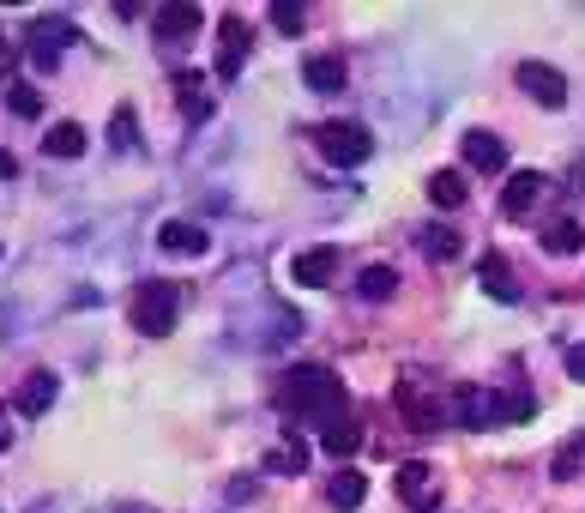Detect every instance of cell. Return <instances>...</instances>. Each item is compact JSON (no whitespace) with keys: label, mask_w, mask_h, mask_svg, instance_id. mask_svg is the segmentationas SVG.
I'll use <instances>...</instances> for the list:
<instances>
[{"label":"cell","mask_w":585,"mask_h":513,"mask_svg":"<svg viewBox=\"0 0 585 513\" xmlns=\"http://www.w3.org/2000/svg\"><path fill=\"white\" fill-rule=\"evenodd\" d=\"M278 411H284L290 423H314V429H326V423H339L344 411H351V399H344V381L332 369H290L284 387H278Z\"/></svg>","instance_id":"cell-1"},{"label":"cell","mask_w":585,"mask_h":513,"mask_svg":"<svg viewBox=\"0 0 585 513\" xmlns=\"http://www.w3.org/2000/svg\"><path fill=\"white\" fill-rule=\"evenodd\" d=\"M314 145L326 151L332 170H356V163H368V151H375V133H368L363 121H320V127H314Z\"/></svg>","instance_id":"cell-2"},{"label":"cell","mask_w":585,"mask_h":513,"mask_svg":"<svg viewBox=\"0 0 585 513\" xmlns=\"http://www.w3.org/2000/svg\"><path fill=\"white\" fill-rule=\"evenodd\" d=\"M175 308H182V303H175V290H170V284H157V278H151V284H139V290H133L127 315H133V327H139L145 339H163V332H175Z\"/></svg>","instance_id":"cell-3"},{"label":"cell","mask_w":585,"mask_h":513,"mask_svg":"<svg viewBox=\"0 0 585 513\" xmlns=\"http://www.w3.org/2000/svg\"><path fill=\"white\" fill-rule=\"evenodd\" d=\"M447 411H453V417L465 423V429H489V423L501 417L508 405H501V393H489V387H459ZM508 417H513V411H508Z\"/></svg>","instance_id":"cell-4"},{"label":"cell","mask_w":585,"mask_h":513,"mask_svg":"<svg viewBox=\"0 0 585 513\" xmlns=\"http://www.w3.org/2000/svg\"><path fill=\"white\" fill-rule=\"evenodd\" d=\"M544 170H508V182H501V218H525V211L544 199Z\"/></svg>","instance_id":"cell-5"},{"label":"cell","mask_w":585,"mask_h":513,"mask_svg":"<svg viewBox=\"0 0 585 513\" xmlns=\"http://www.w3.org/2000/svg\"><path fill=\"white\" fill-rule=\"evenodd\" d=\"M520 91L532 97V103H544V109H561V103H568V80H561L556 66H544V61H525L520 66Z\"/></svg>","instance_id":"cell-6"},{"label":"cell","mask_w":585,"mask_h":513,"mask_svg":"<svg viewBox=\"0 0 585 513\" xmlns=\"http://www.w3.org/2000/svg\"><path fill=\"white\" fill-rule=\"evenodd\" d=\"M459 151H465L471 170H489V175L508 170V139H501V133H489V127H471L465 139H459Z\"/></svg>","instance_id":"cell-7"},{"label":"cell","mask_w":585,"mask_h":513,"mask_svg":"<svg viewBox=\"0 0 585 513\" xmlns=\"http://www.w3.org/2000/svg\"><path fill=\"white\" fill-rule=\"evenodd\" d=\"M247 42H254V30H247V19H223L218 25V73L223 80H235L242 73V61H247Z\"/></svg>","instance_id":"cell-8"},{"label":"cell","mask_w":585,"mask_h":513,"mask_svg":"<svg viewBox=\"0 0 585 513\" xmlns=\"http://www.w3.org/2000/svg\"><path fill=\"white\" fill-rule=\"evenodd\" d=\"M157 248L163 254H206L211 236H206V224H194V218H170V224H157Z\"/></svg>","instance_id":"cell-9"},{"label":"cell","mask_w":585,"mask_h":513,"mask_svg":"<svg viewBox=\"0 0 585 513\" xmlns=\"http://www.w3.org/2000/svg\"><path fill=\"white\" fill-rule=\"evenodd\" d=\"M199 25H206V13H199V7H187V0H175V7H163V13H157V42H194Z\"/></svg>","instance_id":"cell-10"},{"label":"cell","mask_w":585,"mask_h":513,"mask_svg":"<svg viewBox=\"0 0 585 513\" xmlns=\"http://www.w3.org/2000/svg\"><path fill=\"white\" fill-rule=\"evenodd\" d=\"M392 489H399V501H404V508H416V513L435 508V477H429V465H423V460L404 465V472L392 477Z\"/></svg>","instance_id":"cell-11"},{"label":"cell","mask_w":585,"mask_h":513,"mask_svg":"<svg viewBox=\"0 0 585 513\" xmlns=\"http://www.w3.org/2000/svg\"><path fill=\"white\" fill-rule=\"evenodd\" d=\"M61 42H73V25H66L61 13L37 19V25H31V61H37V66H54V49H61Z\"/></svg>","instance_id":"cell-12"},{"label":"cell","mask_w":585,"mask_h":513,"mask_svg":"<svg viewBox=\"0 0 585 513\" xmlns=\"http://www.w3.org/2000/svg\"><path fill=\"white\" fill-rule=\"evenodd\" d=\"M290 272H296V284H308V290L332 284V272H339V248H302L296 260H290Z\"/></svg>","instance_id":"cell-13"},{"label":"cell","mask_w":585,"mask_h":513,"mask_svg":"<svg viewBox=\"0 0 585 513\" xmlns=\"http://www.w3.org/2000/svg\"><path fill=\"white\" fill-rule=\"evenodd\" d=\"M320 448L332 453V460H351V453L363 448V417H356V411H344L339 423H326V429H320Z\"/></svg>","instance_id":"cell-14"},{"label":"cell","mask_w":585,"mask_h":513,"mask_svg":"<svg viewBox=\"0 0 585 513\" xmlns=\"http://www.w3.org/2000/svg\"><path fill=\"white\" fill-rule=\"evenodd\" d=\"M399 417H411V429H441V405H435L429 393H423V387H404L399 381Z\"/></svg>","instance_id":"cell-15"},{"label":"cell","mask_w":585,"mask_h":513,"mask_svg":"<svg viewBox=\"0 0 585 513\" xmlns=\"http://www.w3.org/2000/svg\"><path fill=\"white\" fill-rule=\"evenodd\" d=\"M175 97H182V115H187V121H206V115H211L206 73H199V66H182V73H175Z\"/></svg>","instance_id":"cell-16"},{"label":"cell","mask_w":585,"mask_h":513,"mask_svg":"<svg viewBox=\"0 0 585 513\" xmlns=\"http://www.w3.org/2000/svg\"><path fill=\"white\" fill-rule=\"evenodd\" d=\"M54 393H61V381H54V369H37L25 387H19V417H42V411L54 405Z\"/></svg>","instance_id":"cell-17"},{"label":"cell","mask_w":585,"mask_h":513,"mask_svg":"<svg viewBox=\"0 0 585 513\" xmlns=\"http://www.w3.org/2000/svg\"><path fill=\"white\" fill-rule=\"evenodd\" d=\"M477 284L489 290V296H501V303H513V296H520V278H513V266L501 260V254H483V266H477Z\"/></svg>","instance_id":"cell-18"},{"label":"cell","mask_w":585,"mask_h":513,"mask_svg":"<svg viewBox=\"0 0 585 513\" xmlns=\"http://www.w3.org/2000/svg\"><path fill=\"white\" fill-rule=\"evenodd\" d=\"M302 80H308L314 91L332 97V91H344V61H339V54H314V61L302 66Z\"/></svg>","instance_id":"cell-19"},{"label":"cell","mask_w":585,"mask_h":513,"mask_svg":"<svg viewBox=\"0 0 585 513\" xmlns=\"http://www.w3.org/2000/svg\"><path fill=\"white\" fill-rule=\"evenodd\" d=\"M326 501H332V508H344V513L363 508V501H368V477L363 472H339L332 484H326Z\"/></svg>","instance_id":"cell-20"},{"label":"cell","mask_w":585,"mask_h":513,"mask_svg":"<svg viewBox=\"0 0 585 513\" xmlns=\"http://www.w3.org/2000/svg\"><path fill=\"white\" fill-rule=\"evenodd\" d=\"M42 151H49V158H78V151H85V127H78V121H54V127L42 133Z\"/></svg>","instance_id":"cell-21"},{"label":"cell","mask_w":585,"mask_h":513,"mask_svg":"<svg viewBox=\"0 0 585 513\" xmlns=\"http://www.w3.org/2000/svg\"><path fill=\"white\" fill-rule=\"evenodd\" d=\"M392 290H399V272H392V266H363V272H356V296H363V303H387Z\"/></svg>","instance_id":"cell-22"},{"label":"cell","mask_w":585,"mask_h":513,"mask_svg":"<svg viewBox=\"0 0 585 513\" xmlns=\"http://www.w3.org/2000/svg\"><path fill=\"white\" fill-rule=\"evenodd\" d=\"M459 248H465V242H459V230L453 224H429L423 230V254H429V260H459Z\"/></svg>","instance_id":"cell-23"},{"label":"cell","mask_w":585,"mask_h":513,"mask_svg":"<svg viewBox=\"0 0 585 513\" xmlns=\"http://www.w3.org/2000/svg\"><path fill=\"white\" fill-rule=\"evenodd\" d=\"M580 248H585V224H573V218L544 230V254H580Z\"/></svg>","instance_id":"cell-24"},{"label":"cell","mask_w":585,"mask_h":513,"mask_svg":"<svg viewBox=\"0 0 585 513\" xmlns=\"http://www.w3.org/2000/svg\"><path fill=\"white\" fill-rule=\"evenodd\" d=\"M429 199H435L441 211H459V206H465V175H453V170L429 175Z\"/></svg>","instance_id":"cell-25"},{"label":"cell","mask_w":585,"mask_h":513,"mask_svg":"<svg viewBox=\"0 0 585 513\" xmlns=\"http://www.w3.org/2000/svg\"><path fill=\"white\" fill-rule=\"evenodd\" d=\"M272 25L284 30V37H302V25H308V7H302V0H278V7H272Z\"/></svg>","instance_id":"cell-26"},{"label":"cell","mask_w":585,"mask_h":513,"mask_svg":"<svg viewBox=\"0 0 585 513\" xmlns=\"http://www.w3.org/2000/svg\"><path fill=\"white\" fill-rule=\"evenodd\" d=\"M7 109H13V115H42L37 85H13V91H7Z\"/></svg>","instance_id":"cell-27"},{"label":"cell","mask_w":585,"mask_h":513,"mask_svg":"<svg viewBox=\"0 0 585 513\" xmlns=\"http://www.w3.org/2000/svg\"><path fill=\"white\" fill-rule=\"evenodd\" d=\"M272 465H278V472H290V477H296L302 465H308V453H302V441H296V435H290L284 448H272Z\"/></svg>","instance_id":"cell-28"},{"label":"cell","mask_w":585,"mask_h":513,"mask_svg":"<svg viewBox=\"0 0 585 513\" xmlns=\"http://www.w3.org/2000/svg\"><path fill=\"white\" fill-rule=\"evenodd\" d=\"M109 145H133V109H115V121H109Z\"/></svg>","instance_id":"cell-29"},{"label":"cell","mask_w":585,"mask_h":513,"mask_svg":"<svg viewBox=\"0 0 585 513\" xmlns=\"http://www.w3.org/2000/svg\"><path fill=\"white\" fill-rule=\"evenodd\" d=\"M568 375L585 387V344H573V351H568Z\"/></svg>","instance_id":"cell-30"},{"label":"cell","mask_w":585,"mask_h":513,"mask_svg":"<svg viewBox=\"0 0 585 513\" xmlns=\"http://www.w3.org/2000/svg\"><path fill=\"white\" fill-rule=\"evenodd\" d=\"M13 175H19V158L13 151H0V182H13Z\"/></svg>","instance_id":"cell-31"},{"label":"cell","mask_w":585,"mask_h":513,"mask_svg":"<svg viewBox=\"0 0 585 513\" xmlns=\"http://www.w3.org/2000/svg\"><path fill=\"white\" fill-rule=\"evenodd\" d=\"M13 66V42H7V25H0V73Z\"/></svg>","instance_id":"cell-32"},{"label":"cell","mask_w":585,"mask_h":513,"mask_svg":"<svg viewBox=\"0 0 585 513\" xmlns=\"http://www.w3.org/2000/svg\"><path fill=\"white\" fill-rule=\"evenodd\" d=\"M7 441H13V429H7V405H0V448H7Z\"/></svg>","instance_id":"cell-33"}]
</instances>
